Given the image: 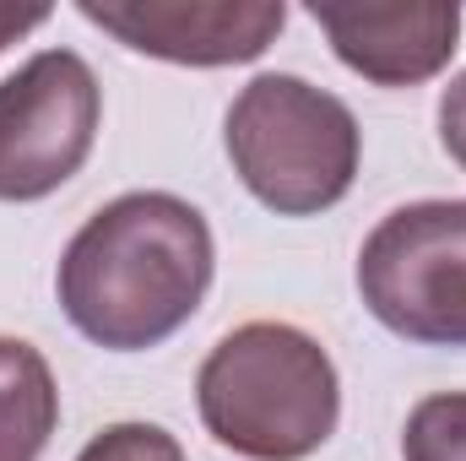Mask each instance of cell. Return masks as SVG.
<instances>
[{
	"label": "cell",
	"mask_w": 466,
	"mask_h": 461,
	"mask_svg": "<svg viewBox=\"0 0 466 461\" xmlns=\"http://www.w3.org/2000/svg\"><path fill=\"white\" fill-rule=\"evenodd\" d=\"M440 141H445V152L466 169V71L451 77V87L440 93Z\"/></svg>",
	"instance_id": "8fae6325"
},
{
	"label": "cell",
	"mask_w": 466,
	"mask_h": 461,
	"mask_svg": "<svg viewBox=\"0 0 466 461\" xmlns=\"http://www.w3.org/2000/svg\"><path fill=\"white\" fill-rule=\"evenodd\" d=\"M401 461H466V391L423 396L407 413Z\"/></svg>",
	"instance_id": "9c48e42d"
},
{
	"label": "cell",
	"mask_w": 466,
	"mask_h": 461,
	"mask_svg": "<svg viewBox=\"0 0 466 461\" xmlns=\"http://www.w3.org/2000/svg\"><path fill=\"white\" fill-rule=\"evenodd\" d=\"M223 147L260 207L277 218H315L352 190L363 130L337 93L288 71H266L228 104Z\"/></svg>",
	"instance_id": "3957f363"
},
{
	"label": "cell",
	"mask_w": 466,
	"mask_h": 461,
	"mask_svg": "<svg viewBox=\"0 0 466 461\" xmlns=\"http://www.w3.org/2000/svg\"><path fill=\"white\" fill-rule=\"evenodd\" d=\"M207 435L244 461L315 456L342 418L331 353L288 321H249L207 353L196 374Z\"/></svg>",
	"instance_id": "7a4b0ae2"
},
{
	"label": "cell",
	"mask_w": 466,
	"mask_h": 461,
	"mask_svg": "<svg viewBox=\"0 0 466 461\" xmlns=\"http://www.w3.org/2000/svg\"><path fill=\"white\" fill-rule=\"evenodd\" d=\"M304 11L331 38L337 60L374 87L434 82L461 49V5L445 0H309Z\"/></svg>",
	"instance_id": "52a82bcc"
},
{
	"label": "cell",
	"mask_w": 466,
	"mask_h": 461,
	"mask_svg": "<svg viewBox=\"0 0 466 461\" xmlns=\"http://www.w3.org/2000/svg\"><path fill=\"white\" fill-rule=\"evenodd\" d=\"M60 429V385L49 358L22 337H0V461H38Z\"/></svg>",
	"instance_id": "ba28073f"
},
{
	"label": "cell",
	"mask_w": 466,
	"mask_h": 461,
	"mask_svg": "<svg viewBox=\"0 0 466 461\" xmlns=\"http://www.w3.org/2000/svg\"><path fill=\"white\" fill-rule=\"evenodd\" d=\"M76 11L125 49L168 66L260 60L288 22L282 0H76Z\"/></svg>",
	"instance_id": "8992f818"
},
{
	"label": "cell",
	"mask_w": 466,
	"mask_h": 461,
	"mask_svg": "<svg viewBox=\"0 0 466 461\" xmlns=\"http://www.w3.org/2000/svg\"><path fill=\"white\" fill-rule=\"evenodd\" d=\"M104 87L76 49H38L0 82V201H44L82 174Z\"/></svg>",
	"instance_id": "5b68a950"
},
{
	"label": "cell",
	"mask_w": 466,
	"mask_h": 461,
	"mask_svg": "<svg viewBox=\"0 0 466 461\" xmlns=\"http://www.w3.org/2000/svg\"><path fill=\"white\" fill-rule=\"evenodd\" d=\"M218 271L201 207L168 190H130L71 233L55 293L66 321L109 353H147L196 321Z\"/></svg>",
	"instance_id": "6da1fadb"
},
{
	"label": "cell",
	"mask_w": 466,
	"mask_h": 461,
	"mask_svg": "<svg viewBox=\"0 0 466 461\" xmlns=\"http://www.w3.org/2000/svg\"><path fill=\"white\" fill-rule=\"evenodd\" d=\"M44 22H49V5H5L0 0V49H11L16 38H27Z\"/></svg>",
	"instance_id": "7c38bea8"
},
{
	"label": "cell",
	"mask_w": 466,
	"mask_h": 461,
	"mask_svg": "<svg viewBox=\"0 0 466 461\" xmlns=\"http://www.w3.org/2000/svg\"><path fill=\"white\" fill-rule=\"evenodd\" d=\"M76 461H185L179 440L157 424H109L104 435H93Z\"/></svg>",
	"instance_id": "30bf717a"
},
{
	"label": "cell",
	"mask_w": 466,
	"mask_h": 461,
	"mask_svg": "<svg viewBox=\"0 0 466 461\" xmlns=\"http://www.w3.org/2000/svg\"><path fill=\"white\" fill-rule=\"evenodd\" d=\"M363 310L418 347H466V201L385 212L358 250Z\"/></svg>",
	"instance_id": "277c9868"
}]
</instances>
